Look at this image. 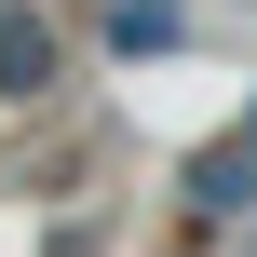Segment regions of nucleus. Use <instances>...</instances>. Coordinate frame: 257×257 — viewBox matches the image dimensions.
<instances>
[{"label": "nucleus", "mask_w": 257, "mask_h": 257, "mask_svg": "<svg viewBox=\"0 0 257 257\" xmlns=\"http://www.w3.org/2000/svg\"><path fill=\"white\" fill-rule=\"evenodd\" d=\"M54 54H68V41H54L27 0H0V95H54Z\"/></svg>", "instance_id": "nucleus-1"}]
</instances>
